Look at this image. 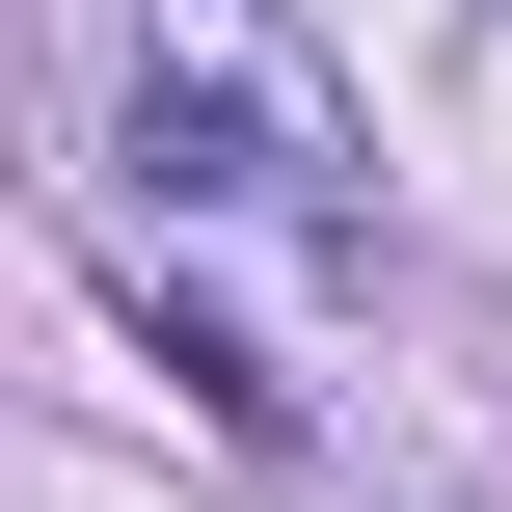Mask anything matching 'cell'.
Here are the masks:
<instances>
[{
  "instance_id": "6da1fadb",
  "label": "cell",
  "mask_w": 512,
  "mask_h": 512,
  "mask_svg": "<svg viewBox=\"0 0 512 512\" xmlns=\"http://www.w3.org/2000/svg\"><path fill=\"white\" fill-rule=\"evenodd\" d=\"M216 189H270V135L216 81H135V216H216Z\"/></svg>"
}]
</instances>
